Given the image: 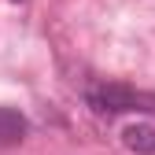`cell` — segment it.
I'll return each instance as SVG.
<instances>
[{"label": "cell", "mask_w": 155, "mask_h": 155, "mask_svg": "<svg viewBox=\"0 0 155 155\" xmlns=\"http://www.w3.org/2000/svg\"><path fill=\"white\" fill-rule=\"evenodd\" d=\"M118 137H122L126 151H133V155H155V126L151 122H129Z\"/></svg>", "instance_id": "2"}, {"label": "cell", "mask_w": 155, "mask_h": 155, "mask_svg": "<svg viewBox=\"0 0 155 155\" xmlns=\"http://www.w3.org/2000/svg\"><path fill=\"white\" fill-rule=\"evenodd\" d=\"M26 133H30V122H26L22 111H15V107H0V148L22 144Z\"/></svg>", "instance_id": "3"}, {"label": "cell", "mask_w": 155, "mask_h": 155, "mask_svg": "<svg viewBox=\"0 0 155 155\" xmlns=\"http://www.w3.org/2000/svg\"><path fill=\"white\" fill-rule=\"evenodd\" d=\"M85 104H89L96 114H122V111H137V107L155 111V96L133 92V89H126V85H92V89L85 92Z\"/></svg>", "instance_id": "1"}]
</instances>
